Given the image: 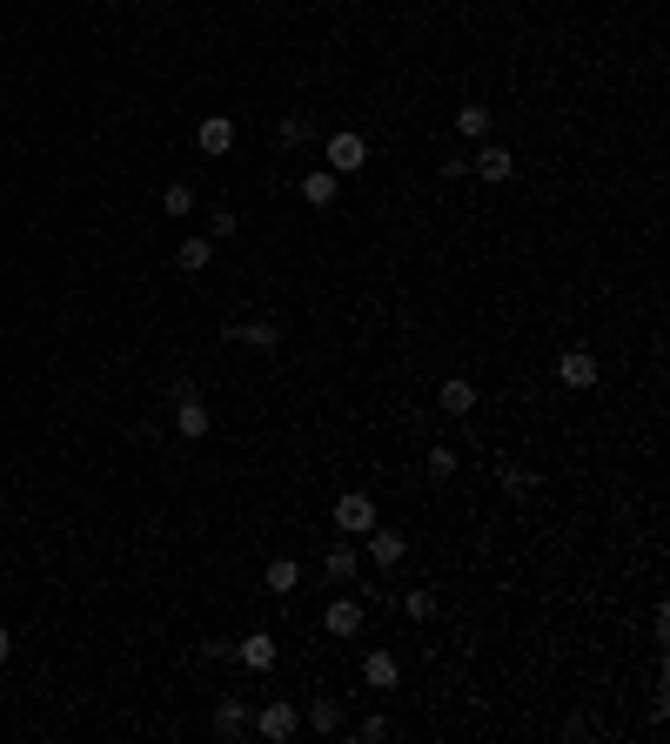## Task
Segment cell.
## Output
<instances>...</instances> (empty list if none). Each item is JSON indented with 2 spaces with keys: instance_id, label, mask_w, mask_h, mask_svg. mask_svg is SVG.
Wrapping results in <instances>:
<instances>
[{
  "instance_id": "83f0119b",
  "label": "cell",
  "mask_w": 670,
  "mask_h": 744,
  "mask_svg": "<svg viewBox=\"0 0 670 744\" xmlns=\"http://www.w3.org/2000/svg\"><path fill=\"white\" fill-rule=\"evenodd\" d=\"M7 657H14V631H0V664H7Z\"/></svg>"
},
{
  "instance_id": "7c38bea8",
  "label": "cell",
  "mask_w": 670,
  "mask_h": 744,
  "mask_svg": "<svg viewBox=\"0 0 670 744\" xmlns=\"http://www.w3.org/2000/svg\"><path fill=\"white\" fill-rule=\"evenodd\" d=\"M436 409H443V416H469V409H476V383H469V376H443Z\"/></svg>"
},
{
  "instance_id": "7402d4cb",
  "label": "cell",
  "mask_w": 670,
  "mask_h": 744,
  "mask_svg": "<svg viewBox=\"0 0 670 744\" xmlns=\"http://www.w3.org/2000/svg\"><path fill=\"white\" fill-rule=\"evenodd\" d=\"M536 483H543V476H536L530 463H510V470H503V496H516V503H523V496H530Z\"/></svg>"
},
{
  "instance_id": "52a82bcc",
  "label": "cell",
  "mask_w": 670,
  "mask_h": 744,
  "mask_svg": "<svg viewBox=\"0 0 670 744\" xmlns=\"http://www.w3.org/2000/svg\"><path fill=\"white\" fill-rule=\"evenodd\" d=\"M557 383L563 389H597L603 383L597 356H590V349H563V356H557Z\"/></svg>"
},
{
  "instance_id": "9c48e42d",
  "label": "cell",
  "mask_w": 670,
  "mask_h": 744,
  "mask_svg": "<svg viewBox=\"0 0 670 744\" xmlns=\"http://www.w3.org/2000/svg\"><path fill=\"white\" fill-rule=\"evenodd\" d=\"M469 168H476L483 181H510V175H516V155L503 148V141H476V155H469Z\"/></svg>"
},
{
  "instance_id": "44dd1931",
  "label": "cell",
  "mask_w": 670,
  "mask_h": 744,
  "mask_svg": "<svg viewBox=\"0 0 670 744\" xmlns=\"http://www.w3.org/2000/svg\"><path fill=\"white\" fill-rule=\"evenodd\" d=\"M456 135H463V141H490V108H483V101H463V108H456Z\"/></svg>"
},
{
  "instance_id": "ac0fdd59",
  "label": "cell",
  "mask_w": 670,
  "mask_h": 744,
  "mask_svg": "<svg viewBox=\"0 0 670 744\" xmlns=\"http://www.w3.org/2000/svg\"><path fill=\"white\" fill-rule=\"evenodd\" d=\"M208 262H215V242H208V235H188V242L175 248V269L181 275H201Z\"/></svg>"
},
{
  "instance_id": "9a60e30c",
  "label": "cell",
  "mask_w": 670,
  "mask_h": 744,
  "mask_svg": "<svg viewBox=\"0 0 670 744\" xmlns=\"http://www.w3.org/2000/svg\"><path fill=\"white\" fill-rule=\"evenodd\" d=\"M302 718H309V731L315 738H335V731H342V698H309V711H302Z\"/></svg>"
},
{
  "instance_id": "8992f818",
  "label": "cell",
  "mask_w": 670,
  "mask_h": 744,
  "mask_svg": "<svg viewBox=\"0 0 670 744\" xmlns=\"http://www.w3.org/2000/svg\"><path fill=\"white\" fill-rule=\"evenodd\" d=\"M362 550H369V564H376V570H396L402 557H409V537H402V530H389V523H376V530L362 537Z\"/></svg>"
},
{
  "instance_id": "484cf974",
  "label": "cell",
  "mask_w": 670,
  "mask_h": 744,
  "mask_svg": "<svg viewBox=\"0 0 670 744\" xmlns=\"http://www.w3.org/2000/svg\"><path fill=\"white\" fill-rule=\"evenodd\" d=\"M389 738H396V724L382 718V711H369V718L356 724V744H389Z\"/></svg>"
},
{
  "instance_id": "d4e9b609",
  "label": "cell",
  "mask_w": 670,
  "mask_h": 744,
  "mask_svg": "<svg viewBox=\"0 0 670 744\" xmlns=\"http://www.w3.org/2000/svg\"><path fill=\"white\" fill-rule=\"evenodd\" d=\"M423 476H429V483H449V476H456V450H449V443H436V450L423 456Z\"/></svg>"
},
{
  "instance_id": "6da1fadb",
  "label": "cell",
  "mask_w": 670,
  "mask_h": 744,
  "mask_svg": "<svg viewBox=\"0 0 670 744\" xmlns=\"http://www.w3.org/2000/svg\"><path fill=\"white\" fill-rule=\"evenodd\" d=\"M322 168H329V175H362V168H369V135H362V128H335V135L322 141Z\"/></svg>"
},
{
  "instance_id": "d6986e66",
  "label": "cell",
  "mask_w": 670,
  "mask_h": 744,
  "mask_svg": "<svg viewBox=\"0 0 670 744\" xmlns=\"http://www.w3.org/2000/svg\"><path fill=\"white\" fill-rule=\"evenodd\" d=\"M295 584H302V564H295V557H275V564L262 570V590H268V597H289Z\"/></svg>"
},
{
  "instance_id": "8fae6325",
  "label": "cell",
  "mask_w": 670,
  "mask_h": 744,
  "mask_svg": "<svg viewBox=\"0 0 670 744\" xmlns=\"http://www.w3.org/2000/svg\"><path fill=\"white\" fill-rule=\"evenodd\" d=\"M322 631L329 637H362V604L356 597H335V604L322 610Z\"/></svg>"
},
{
  "instance_id": "e0dca14e",
  "label": "cell",
  "mask_w": 670,
  "mask_h": 744,
  "mask_svg": "<svg viewBox=\"0 0 670 744\" xmlns=\"http://www.w3.org/2000/svg\"><path fill=\"white\" fill-rule=\"evenodd\" d=\"M309 135H315V121L302 108H289L282 121H275V148H309Z\"/></svg>"
},
{
  "instance_id": "ba28073f",
  "label": "cell",
  "mask_w": 670,
  "mask_h": 744,
  "mask_svg": "<svg viewBox=\"0 0 670 744\" xmlns=\"http://www.w3.org/2000/svg\"><path fill=\"white\" fill-rule=\"evenodd\" d=\"M322 577H329V584H356V577H362L356 537H342V543H329V550H322Z\"/></svg>"
},
{
  "instance_id": "4fadbf2b",
  "label": "cell",
  "mask_w": 670,
  "mask_h": 744,
  "mask_svg": "<svg viewBox=\"0 0 670 744\" xmlns=\"http://www.w3.org/2000/svg\"><path fill=\"white\" fill-rule=\"evenodd\" d=\"M396 677H402V664L389 651H362V684L369 691H396Z\"/></svg>"
},
{
  "instance_id": "4316f807",
  "label": "cell",
  "mask_w": 670,
  "mask_h": 744,
  "mask_svg": "<svg viewBox=\"0 0 670 744\" xmlns=\"http://www.w3.org/2000/svg\"><path fill=\"white\" fill-rule=\"evenodd\" d=\"M396 604H402V617H416V624H423L429 610H436V597H429V590H402Z\"/></svg>"
},
{
  "instance_id": "603a6c76",
  "label": "cell",
  "mask_w": 670,
  "mask_h": 744,
  "mask_svg": "<svg viewBox=\"0 0 670 744\" xmlns=\"http://www.w3.org/2000/svg\"><path fill=\"white\" fill-rule=\"evenodd\" d=\"M161 215H195V188H188V181H168V188H161Z\"/></svg>"
},
{
  "instance_id": "30bf717a",
  "label": "cell",
  "mask_w": 670,
  "mask_h": 744,
  "mask_svg": "<svg viewBox=\"0 0 670 744\" xmlns=\"http://www.w3.org/2000/svg\"><path fill=\"white\" fill-rule=\"evenodd\" d=\"M195 148L201 155H228V148H235V121H228V114H201Z\"/></svg>"
},
{
  "instance_id": "cb8c5ba5",
  "label": "cell",
  "mask_w": 670,
  "mask_h": 744,
  "mask_svg": "<svg viewBox=\"0 0 670 744\" xmlns=\"http://www.w3.org/2000/svg\"><path fill=\"white\" fill-rule=\"evenodd\" d=\"M242 235V215L235 208H208V242H235Z\"/></svg>"
},
{
  "instance_id": "ffe728a7",
  "label": "cell",
  "mask_w": 670,
  "mask_h": 744,
  "mask_svg": "<svg viewBox=\"0 0 670 744\" xmlns=\"http://www.w3.org/2000/svg\"><path fill=\"white\" fill-rule=\"evenodd\" d=\"M335 188H342V175H329V168H309V175H302V202H309V208H329V202H335Z\"/></svg>"
},
{
  "instance_id": "2e32d148",
  "label": "cell",
  "mask_w": 670,
  "mask_h": 744,
  "mask_svg": "<svg viewBox=\"0 0 670 744\" xmlns=\"http://www.w3.org/2000/svg\"><path fill=\"white\" fill-rule=\"evenodd\" d=\"M235 657H242L248 671H275V637H268V631H248L242 644H235Z\"/></svg>"
},
{
  "instance_id": "5bb4252c",
  "label": "cell",
  "mask_w": 670,
  "mask_h": 744,
  "mask_svg": "<svg viewBox=\"0 0 670 744\" xmlns=\"http://www.w3.org/2000/svg\"><path fill=\"white\" fill-rule=\"evenodd\" d=\"M175 436H188V443L208 436V403H201V396H181L175 403Z\"/></svg>"
},
{
  "instance_id": "7a4b0ae2",
  "label": "cell",
  "mask_w": 670,
  "mask_h": 744,
  "mask_svg": "<svg viewBox=\"0 0 670 744\" xmlns=\"http://www.w3.org/2000/svg\"><path fill=\"white\" fill-rule=\"evenodd\" d=\"M376 523H382V510H376V496H369V490H342V496H335V530H342V537H369Z\"/></svg>"
},
{
  "instance_id": "5b68a950",
  "label": "cell",
  "mask_w": 670,
  "mask_h": 744,
  "mask_svg": "<svg viewBox=\"0 0 670 744\" xmlns=\"http://www.w3.org/2000/svg\"><path fill=\"white\" fill-rule=\"evenodd\" d=\"M228 342H242V349H282V322L275 316H235L228 322Z\"/></svg>"
},
{
  "instance_id": "3957f363",
  "label": "cell",
  "mask_w": 670,
  "mask_h": 744,
  "mask_svg": "<svg viewBox=\"0 0 670 744\" xmlns=\"http://www.w3.org/2000/svg\"><path fill=\"white\" fill-rule=\"evenodd\" d=\"M295 731H302V704L275 698V704H262V711H255V738H268V744H289Z\"/></svg>"
},
{
  "instance_id": "277c9868",
  "label": "cell",
  "mask_w": 670,
  "mask_h": 744,
  "mask_svg": "<svg viewBox=\"0 0 670 744\" xmlns=\"http://www.w3.org/2000/svg\"><path fill=\"white\" fill-rule=\"evenodd\" d=\"M208 731H215L222 744L255 738V711H248V698H222V704H215V718H208Z\"/></svg>"
}]
</instances>
